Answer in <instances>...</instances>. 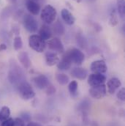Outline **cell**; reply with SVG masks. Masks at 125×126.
<instances>
[{
    "mask_svg": "<svg viewBox=\"0 0 125 126\" xmlns=\"http://www.w3.org/2000/svg\"><path fill=\"white\" fill-rule=\"evenodd\" d=\"M56 93V88L52 86V85H48L47 87H46V94H48V95H51V94H54Z\"/></svg>",
    "mask_w": 125,
    "mask_h": 126,
    "instance_id": "1f68e13d",
    "label": "cell"
},
{
    "mask_svg": "<svg viewBox=\"0 0 125 126\" xmlns=\"http://www.w3.org/2000/svg\"><path fill=\"white\" fill-rule=\"evenodd\" d=\"M56 15L57 13L56 9L53 6L48 4L45 6L44 8L42 10L40 18L42 20V21H44L45 24H51L53 22H54L56 18Z\"/></svg>",
    "mask_w": 125,
    "mask_h": 126,
    "instance_id": "3957f363",
    "label": "cell"
},
{
    "mask_svg": "<svg viewBox=\"0 0 125 126\" xmlns=\"http://www.w3.org/2000/svg\"><path fill=\"white\" fill-rule=\"evenodd\" d=\"M78 89V84L76 81H72L68 86V90L72 96H75L77 94Z\"/></svg>",
    "mask_w": 125,
    "mask_h": 126,
    "instance_id": "cb8c5ba5",
    "label": "cell"
},
{
    "mask_svg": "<svg viewBox=\"0 0 125 126\" xmlns=\"http://www.w3.org/2000/svg\"><path fill=\"white\" fill-rule=\"evenodd\" d=\"M33 82L37 88L40 90L45 89L49 85V80L45 75H39L33 79Z\"/></svg>",
    "mask_w": 125,
    "mask_h": 126,
    "instance_id": "8fae6325",
    "label": "cell"
},
{
    "mask_svg": "<svg viewBox=\"0 0 125 126\" xmlns=\"http://www.w3.org/2000/svg\"><path fill=\"white\" fill-rule=\"evenodd\" d=\"M56 79L57 82L61 85H66L67 84L69 83V77L64 73H58L56 76Z\"/></svg>",
    "mask_w": 125,
    "mask_h": 126,
    "instance_id": "603a6c76",
    "label": "cell"
},
{
    "mask_svg": "<svg viewBox=\"0 0 125 126\" xmlns=\"http://www.w3.org/2000/svg\"><path fill=\"white\" fill-rule=\"evenodd\" d=\"M1 126H14V120L13 118H8L7 120L1 122Z\"/></svg>",
    "mask_w": 125,
    "mask_h": 126,
    "instance_id": "f1b7e54d",
    "label": "cell"
},
{
    "mask_svg": "<svg viewBox=\"0 0 125 126\" xmlns=\"http://www.w3.org/2000/svg\"><path fill=\"white\" fill-rule=\"evenodd\" d=\"M106 76L103 74L99 73H92L89 75L88 78V84L91 87L98 86L103 84L106 81Z\"/></svg>",
    "mask_w": 125,
    "mask_h": 126,
    "instance_id": "9c48e42d",
    "label": "cell"
},
{
    "mask_svg": "<svg viewBox=\"0 0 125 126\" xmlns=\"http://www.w3.org/2000/svg\"><path fill=\"white\" fill-rule=\"evenodd\" d=\"M9 3H10V4H15L17 1H18V0H7Z\"/></svg>",
    "mask_w": 125,
    "mask_h": 126,
    "instance_id": "e575fe53",
    "label": "cell"
},
{
    "mask_svg": "<svg viewBox=\"0 0 125 126\" xmlns=\"http://www.w3.org/2000/svg\"><path fill=\"white\" fill-rule=\"evenodd\" d=\"M107 94V87L105 84H101L98 86L92 87L89 90V94L94 99H101Z\"/></svg>",
    "mask_w": 125,
    "mask_h": 126,
    "instance_id": "52a82bcc",
    "label": "cell"
},
{
    "mask_svg": "<svg viewBox=\"0 0 125 126\" xmlns=\"http://www.w3.org/2000/svg\"><path fill=\"white\" fill-rule=\"evenodd\" d=\"M74 1H77V2H80V1H81L82 0H74Z\"/></svg>",
    "mask_w": 125,
    "mask_h": 126,
    "instance_id": "d590c367",
    "label": "cell"
},
{
    "mask_svg": "<svg viewBox=\"0 0 125 126\" xmlns=\"http://www.w3.org/2000/svg\"><path fill=\"white\" fill-rule=\"evenodd\" d=\"M90 69L94 73L104 74L107 72L108 66L104 60H96L92 63Z\"/></svg>",
    "mask_w": 125,
    "mask_h": 126,
    "instance_id": "30bf717a",
    "label": "cell"
},
{
    "mask_svg": "<svg viewBox=\"0 0 125 126\" xmlns=\"http://www.w3.org/2000/svg\"><path fill=\"white\" fill-rule=\"evenodd\" d=\"M66 53L69 57L72 63H75V64L81 65L85 60L84 54L78 48H71L68 50Z\"/></svg>",
    "mask_w": 125,
    "mask_h": 126,
    "instance_id": "5b68a950",
    "label": "cell"
},
{
    "mask_svg": "<svg viewBox=\"0 0 125 126\" xmlns=\"http://www.w3.org/2000/svg\"><path fill=\"white\" fill-rule=\"evenodd\" d=\"M53 32L56 34H58V35H62L63 34H64V27L63 26V24L59 21H56L54 24V27H53Z\"/></svg>",
    "mask_w": 125,
    "mask_h": 126,
    "instance_id": "7402d4cb",
    "label": "cell"
},
{
    "mask_svg": "<svg viewBox=\"0 0 125 126\" xmlns=\"http://www.w3.org/2000/svg\"><path fill=\"white\" fill-rule=\"evenodd\" d=\"M18 60L25 69H29L31 67V62L28 53L23 51L18 54Z\"/></svg>",
    "mask_w": 125,
    "mask_h": 126,
    "instance_id": "ac0fdd59",
    "label": "cell"
},
{
    "mask_svg": "<svg viewBox=\"0 0 125 126\" xmlns=\"http://www.w3.org/2000/svg\"><path fill=\"white\" fill-rule=\"evenodd\" d=\"M61 16L63 21L69 26L73 25L75 22V18L72 14V13L67 9H62L61 12Z\"/></svg>",
    "mask_w": 125,
    "mask_h": 126,
    "instance_id": "9a60e30c",
    "label": "cell"
},
{
    "mask_svg": "<svg viewBox=\"0 0 125 126\" xmlns=\"http://www.w3.org/2000/svg\"><path fill=\"white\" fill-rule=\"evenodd\" d=\"M23 24L24 28L30 33H34L38 30L37 21L31 15H26L24 17Z\"/></svg>",
    "mask_w": 125,
    "mask_h": 126,
    "instance_id": "8992f818",
    "label": "cell"
},
{
    "mask_svg": "<svg viewBox=\"0 0 125 126\" xmlns=\"http://www.w3.org/2000/svg\"><path fill=\"white\" fill-rule=\"evenodd\" d=\"M71 64H72V62L69 57H68L67 54L65 52L63 55L62 59L59 60V62L57 63L56 65L58 69L60 70H67L70 68Z\"/></svg>",
    "mask_w": 125,
    "mask_h": 126,
    "instance_id": "5bb4252c",
    "label": "cell"
},
{
    "mask_svg": "<svg viewBox=\"0 0 125 126\" xmlns=\"http://www.w3.org/2000/svg\"><path fill=\"white\" fill-rule=\"evenodd\" d=\"M117 11L120 17L124 19L125 16V0H116Z\"/></svg>",
    "mask_w": 125,
    "mask_h": 126,
    "instance_id": "ffe728a7",
    "label": "cell"
},
{
    "mask_svg": "<svg viewBox=\"0 0 125 126\" xmlns=\"http://www.w3.org/2000/svg\"><path fill=\"white\" fill-rule=\"evenodd\" d=\"M10 109L8 106H3L0 111V121L3 122L8 118H10Z\"/></svg>",
    "mask_w": 125,
    "mask_h": 126,
    "instance_id": "44dd1931",
    "label": "cell"
},
{
    "mask_svg": "<svg viewBox=\"0 0 125 126\" xmlns=\"http://www.w3.org/2000/svg\"><path fill=\"white\" fill-rule=\"evenodd\" d=\"M45 57L46 64L48 66H54L55 64H57V63L59 62V57L55 52L48 51L47 53H45Z\"/></svg>",
    "mask_w": 125,
    "mask_h": 126,
    "instance_id": "2e32d148",
    "label": "cell"
},
{
    "mask_svg": "<svg viewBox=\"0 0 125 126\" xmlns=\"http://www.w3.org/2000/svg\"><path fill=\"white\" fill-rule=\"evenodd\" d=\"M39 36L44 41L50 40V38L52 36V31H51V28L45 24L42 25V27L40 28V31H39Z\"/></svg>",
    "mask_w": 125,
    "mask_h": 126,
    "instance_id": "d6986e66",
    "label": "cell"
},
{
    "mask_svg": "<svg viewBox=\"0 0 125 126\" xmlns=\"http://www.w3.org/2000/svg\"><path fill=\"white\" fill-rule=\"evenodd\" d=\"M13 47H14L15 51H19L20 49L22 48V47H23V42H22V39H21V37L20 36H16L14 38Z\"/></svg>",
    "mask_w": 125,
    "mask_h": 126,
    "instance_id": "d4e9b609",
    "label": "cell"
},
{
    "mask_svg": "<svg viewBox=\"0 0 125 126\" xmlns=\"http://www.w3.org/2000/svg\"><path fill=\"white\" fill-rule=\"evenodd\" d=\"M109 24L111 27H115V26H116L118 24V18L116 16V11H115L114 9L111 13L110 18H109Z\"/></svg>",
    "mask_w": 125,
    "mask_h": 126,
    "instance_id": "484cf974",
    "label": "cell"
},
{
    "mask_svg": "<svg viewBox=\"0 0 125 126\" xmlns=\"http://www.w3.org/2000/svg\"><path fill=\"white\" fill-rule=\"evenodd\" d=\"M17 90L20 96L26 100H30L35 96V93L31 86L26 81L24 80L16 85Z\"/></svg>",
    "mask_w": 125,
    "mask_h": 126,
    "instance_id": "7a4b0ae2",
    "label": "cell"
},
{
    "mask_svg": "<svg viewBox=\"0 0 125 126\" xmlns=\"http://www.w3.org/2000/svg\"><path fill=\"white\" fill-rule=\"evenodd\" d=\"M26 126H42L41 124L38 123H36V122H29L28 123V124Z\"/></svg>",
    "mask_w": 125,
    "mask_h": 126,
    "instance_id": "d6a6232c",
    "label": "cell"
},
{
    "mask_svg": "<svg viewBox=\"0 0 125 126\" xmlns=\"http://www.w3.org/2000/svg\"><path fill=\"white\" fill-rule=\"evenodd\" d=\"M24 72L21 68L16 64L15 61L10 64V69L9 71L8 79L12 84L17 85L21 81L24 80Z\"/></svg>",
    "mask_w": 125,
    "mask_h": 126,
    "instance_id": "6da1fadb",
    "label": "cell"
},
{
    "mask_svg": "<svg viewBox=\"0 0 125 126\" xmlns=\"http://www.w3.org/2000/svg\"><path fill=\"white\" fill-rule=\"evenodd\" d=\"M71 74L74 78H76L79 80H84L88 75V71L83 67H75L72 70Z\"/></svg>",
    "mask_w": 125,
    "mask_h": 126,
    "instance_id": "e0dca14e",
    "label": "cell"
},
{
    "mask_svg": "<svg viewBox=\"0 0 125 126\" xmlns=\"http://www.w3.org/2000/svg\"><path fill=\"white\" fill-rule=\"evenodd\" d=\"M7 46H6V44H4V43H1V45H0V51H5L6 49H7Z\"/></svg>",
    "mask_w": 125,
    "mask_h": 126,
    "instance_id": "836d02e7",
    "label": "cell"
},
{
    "mask_svg": "<svg viewBox=\"0 0 125 126\" xmlns=\"http://www.w3.org/2000/svg\"><path fill=\"white\" fill-rule=\"evenodd\" d=\"M14 126H26L25 122L20 117H17L14 120Z\"/></svg>",
    "mask_w": 125,
    "mask_h": 126,
    "instance_id": "4dcf8cb0",
    "label": "cell"
},
{
    "mask_svg": "<svg viewBox=\"0 0 125 126\" xmlns=\"http://www.w3.org/2000/svg\"><path fill=\"white\" fill-rule=\"evenodd\" d=\"M77 41L80 46H81L82 48H84L86 45V41L82 35H79L78 37H77Z\"/></svg>",
    "mask_w": 125,
    "mask_h": 126,
    "instance_id": "83f0119b",
    "label": "cell"
},
{
    "mask_svg": "<svg viewBox=\"0 0 125 126\" xmlns=\"http://www.w3.org/2000/svg\"><path fill=\"white\" fill-rule=\"evenodd\" d=\"M26 7L27 10L33 16H37L40 11V4L34 0H27Z\"/></svg>",
    "mask_w": 125,
    "mask_h": 126,
    "instance_id": "7c38bea8",
    "label": "cell"
},
{
    "mask_svg": "<svg viewBox=\"0 0 125 126\" xmlns=\"http://www.w3.org/2000/svg\"><path fill=\"white\" fill-rule=\"evenodd\" d=\"M20 118H21L25 123H29V122H31V114L29 113V112H27V111H24V112H22L21 114H20Z\"/></svg>",
    "mask_w": 125,
    "mask_h": 126,
    "instance_id": "4316f807",
    "label": "cell"
},
{
    "mask_svg": "<svg viewBox=\"0 0 125 126\" xmlns=\"http://www.w3.org/2000/svg\"><path fill=\"white\" fill-rule=\"evenodd\" d=\"M29 46L32 50L38 53H42L46 47L45 41H44L39 35L32 34L29 37Z\"/></svg>",
    "mask_w": 125,
    "mask_h": 126,
    "instance_id": "277c9868",
    "label": "cell"
},
{
    "mask_svg": "<svg viewBox=\"0 0 125 126\" xmlns=\"http://www.w3.org/2000/svg\"><path fill=\"white\" fill-rule=\"evenodd\" d=\"M117 97L122 100V101H125V89L123 87L120 90H119L118 93H117Z\"/></svg>",
    "mask_w": 125,
    "mask_h": 126,
    "instance_id": "f546056e",
    "label": "cell"
},
{
    "mask_svg": "<svg viewBox=\"0 0 125 126\" xmlns=\"http://www.w3.org/2000/svg\"><path fill=\"white\" fill-rule=\"evenodd\" d=\"M47 45L49 49L54 51L55 53H63L64 51L62 42L58 37H54L51 40H48Z\"/></svg>",
    "mask_w": 125,
    "mask_h": 126,
    "instance_id": "ba28073f",
    "label": "cell"
},
{
    "mask_svg": "<svg viewBox=\"0 0 125 126\" xmlns=\"http://www.w3.org/2000/svg\"><path fill=\"white\" fill-rule=\"evenodd\" d=\"M122 86L121 81L117 78H112L107 83L108 91L110 94H113L116 91Z\"/></svg>",
    "mask_w": 125,
    "mask_h": 126,
    "instance_id": "4fadbf2b",
    "label": "cell"
}]
</instances>
